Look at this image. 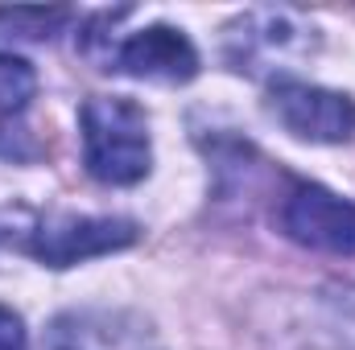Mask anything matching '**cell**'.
I'll list each match as a JSON object with an SVG mask.
<instances>
[{
	"instance_id": "7a4b0ae2",
	"label": "cell",
	"mask_w": 355,
	"mask_h": 350,
	"mask_svg": "<svg viewBox=\"0 0 355 350\" xmlns=\"http://www.w3.org/2000/svg\"><path fill=\"white\" fill-rule=\"evenodd\" d=\"M268 111L285 132L314 145H343L355 136V103L339 91L314 87L289 75H277L268 83Z\"/></svg>"
},
{
	"instance_id": "6da1fadb",
	"label": "cell",
	"mask_w": 355,
	"mask_h": 350,
	"mask_svg": "<svg viewBox=\"0 0 355 350\" xmlns=\"http://www.w3.org/2000/svg\"><path fill=\"white\" fill-rule=\"evenodd\" d=\"M83 128V165L103 185H137L153 165L149 116L132 99L91 95L79 111Z\"/></svg>"
},
{
	"instance_id": "9c48e42d",
	"label": "cell",
	"mask_w": 355,
	"mask_h": 350,
	"mask_svg": "<svg viewBox=\"0 0 355 350\" xmlns=\"http://www.w3.org/2000/svg\"><path fill=\"white\" fill-rule=\"evenodd\" d=\"M0 350H29V338H25V322L0 305Z\"/></svg>"
},
{
	"instance_id": "277c9868",
	"label": "cell",
	"mask_w": 355,
	"mask_h": 350,
	"mask_svg": "<svg viewBox=\"0 0 355 350\" xmlns=\"http://www.w3.org/2000/svg\"><path fill=\"white\" fill-rule=\"evenodd\" d=\"M46 350H166L157 330L132 309H67L50 322Z\"/></svg>"
},
{
	"instance_id": "3957f363",
	"label": "cell",
	"mask_w": 355,
	"mask_h": 350,
	"mask_svg": "<svg viewBox=\"0 0 355 350\" xmlns=\"http://www.w3.org/2000/svg\"><path fill=\"white\" fill-rule=\"evenodd\" d=\"M281 231L314 252L355 256V206L347 198L331 194L327 185L297 181L281 202Z\"/></svg>"
},
{
	"instance_id": "8992f818",
	"label": "cell",
	"mask_w": 355,
	"mask_h": 350,
	"mask_svg": "<svg viewBox=\"0 0 355 350\" xmlns=\"http://www.w3.org/2000/svg\"><path fill=\"white\" fill-rule=\"evenodd\" d=\"M137 243V223L128 219H91V214H54L33 231L29 252L50 268H71L91 256H107Z\"/></svg>"
},
{
	"instance_id": "5b68a950",
	"label": "cell",
	"mask_w": 355,
	"mask_h": 350,
	"mask_svg": "<svg viewBox=\"0 0 355 350\" xmlns=\"http://www.w3.org/2000/svg\"><path fill=\"white\" fill-rule=\"evenodd\" d=\"M314 29L289 8H257L227 29V54L240 71H281L289 58L310 50Z\"/></svg>"
},
{
	"instance_id": "52a82bcc",
	"label": "cell",
	"mask_w": 355,
	"mask_h": 350,
	"mask_svg": "<svg viewBox=\"0 0 355 350\" xmlns=\"http://www.w3.org/2000/svg\"><path fill=\"white\" fill-rule=\"evenodd\" d=\"M107 71L149 79V83H190L198 75V50L174 25H145L107 50Z\"/></svg>"
},
{
	"instance_id": "ba28073f",
	"label": "cell",
	"mask_w": 355,
	"mask_h": 350,
	"mask_svg": "<svg viewBox=\"0 0 355 350\" xmlns=\"http://www.w3.org/2000/svg\"><path fill=\"white\" fill-rule=\"evenodd\" d=\"M37 91V75L25 58L17 54H0V116L21 111Z\"/></svg>"
}]
</instances>
